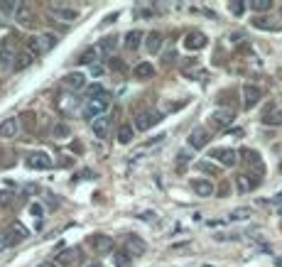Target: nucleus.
<instances>
[{"instance_id": "nucleus-1", "label": "nucleus", "mask_w": 282, "mask_h": 267, "mask_svg": "<svg viewBox=\"0 0 282 267\" xmlns=\"http://www.w3.org/2000/svg\"><path fill=\"white\" fill-rule=\"evenodd\" d=\"M52 47H56V34H52V32L37 34V37H30V39H27V52L32 56L47 54Z\"/></svg>"}, {"instance_id": "nucleus-2", "label": "nucleus", "mask_w": 282, "mask_h": 267, "mask_svg": "<svg viewBox=\"0 0 282 267\" xmlns=\"http://www.w3.org/2000/svg\"><path fill=\"white\" fill-rule=\"evenodd\" d=\"M236 120V113L231 111V108H216L211 115H209V125H211V130H226V128H231Z\"/></svg>"}, {"instance_id": "nucleus-3", "label": "nucleus", "mask_w": 282, "mask_h": 267, "mask_svg": "<svg viewBox=\"0 0 282 267\" xmlns=\"http://www.w3.org/2000/svg\"><path fill=\"white\" fill-rule=\"evenodd\" d=\"M15 42H17V34H5L3 42H0V67L8 69L15 61Z\"/></svg>"}, {"instance_id": "nucleus-4", "label": "nucleus", "mask_w": 282, "mask_h": 267, "mask_svg": "<svg viewBox=\"0 0 282 267\" xmlns=\"http://www.w3.org/2000/svg\"><path fill=\"white\" fill-rule=\"evenodd\" d=\"M108 103H111V96L108 98H93V100H86V106H84V118L86 120H96V118H101L103 111L108 108Z\"/></svg>"}, {"instance_id": "nucleus-5", "label": "nucleus", "mask_w": 282, "mask_h": 267, "mask_svg": "<svg viewBox=\"0 0 282 267\" xmlns=\"http://www.w3.org/2000/svg\"><path fill=\"white\" fill-rule=\"evenodd\" d=\"M159 120H162V113H159V111H140V113L135 115V122H133V128L143 133V130H150L152 125H157Z\"/></svg>"}, {"instance_id": "nucleus-6", "label": "nucleus", "mask_w": 282, "mask_h": 267, "mask_svg": "<svg viewBox=\"0 0 282 267\" xmlns=\"http://www.w3.org/2000/svg\"><path fill=\"white\" fill-rule=\"evenodd\" d=\"M89 245L96 255H108L113 250V238H108V235H103V233H96L89 238Z\"/></svg>"}, {"instance_id": "nucleus-7", "label": "nucleus", "mask_w": 282, "mask_h": 267, "mask_svg": "<svg viewBox=\"0 0 282 267\" xmlns=\"http://www.w3.org/2000/svg\"><path fill=\"white\" fill-rule=\"evenodd\" d=\"M211 159H218L224 167H236L238 152L231 147H216V150H211Z\"/></svg>"}, {"instance_id": "nucleus-8", "label": "nucleus", "mask_w": 282, "mask_h": 267, "mask_svg": "<svg viewBox=\"0 0 282 267\" xmlns=\"http://www.w3.org/2000/svg\"><path fill=\"white\" fill-rule=\"evenodd\" d=\"M49 12L54 15L56 20H62V23H74V20H79V10H76V8H69V5H49Z\"/></svg>"}, {"instance_id": "nucleus-9", "label": "nucleus", "mask_w": 282, "mask_h": 267, "mask_svg": "<svg viewBox=\"0 0 282 267\" xmlns=\"http://www.w3.org/2000/svg\"><path fill=\"white\" fill-rule=\"evenodd\" d=\"M260 98H263V91L258 89V86H253V84H246L243 86V108H255L260 103Z\"/></svg>"}, {"instance_id": "nucleus-10", "label": "nucleus", "mask_w": 282, "mask_h": 267, "mask_svg": "<svg viewBox=\"0 0 282 267\" xmlns=\"http://www.w3.org/2000/svg\"><path fill=\"white\" fill-rule=\"evenodd\" d=\"M145 250H147V245L143 238H137V235H128V240H125V253L130 257H140V255H145Z\"/></svg>"}, {"instance_id": "nucleus-11", "label": "nucleus", "mask_w": 282, "mask_h": 267, "mask_svg": "<svg viewBox=\"0 0 282 267\" xmlns=\"http://www.w3.org/2000/svg\"><path fill=\"white\" fill-rule=\"evenodd\" d=\"M189 147L192 150H202V147L209 145V130L206 128H194L192 133H189Z\"/></svg>"}, {"instance_id": "nucleus-12", "label": "nucleus", "mask_w": 282, "mask_h": 267, "mask_svg": "<svg viewBox=\"0 0 282 267\" xmlns=\"http://www.w3.org/2000/svg\"><path fill=\"white\" fill-rule=\"evenodd\" d=\"M240 157H246V165H248L258 177H263L265 174V165H263V159H260V155L258 152H253V150H243L240 152Z\"/></svg>"}, {"instance_id": "nucleus-13", "label": "nucleus", "mask_w": 282, "mask_h": 267, "mask_svg": "<svg viewBox=\"0 0 282 267\" xmlns=\"http://www.w3.org/2000/svg\"><path fill=\"white\" fill-rule=\"evenodd\" d=\"M25 238H27V228L20 225V223H12L10 228H8V233H5V243H8V245H17V243H23Z\"/></svg>"}, {"instance_id": "nucleus-14", "label": "nucleus", "mask_w": 282, "mask_h": 267, "mask_svg": "<svg viewBox=\"0 0 282 267\" xmlns=\"http://www.w3.org/2000/svg\"><path fill=\"white\" fill-rule=\"evenodd\" d=\"M15 23L23 25V27H32L34 25V12L27 3H20V8H17V12H15Z\"/></svg>"}, {"instance_id": "nucleus-15", "label": "nucleus", "mask_w": 282, "mask_h": 267, "mask_svg": "<svg viewBox=\"0 0 282 267\" xmlns=\"http://www.w3.org/2000/svg\"><path fill=\"white\" fill-rule=\"evenodd\" d=\"M206 34L204 32H189L187 37H184V47L189 49V52H199V49H204L206 47Z\"/></svg>"}, {"instance_id": "nucleus-16", "label": "nucleus", "mask_w": 282, "mask_h": 267, "mask_svg": "<svg viewBox=\"0 0 282 267\" xmlns=\"http://www.w3.org/2000/svg\"><path fill=\"white\" fill-rule=\"evenodd\" d=\"M253 27H255V30H263V32H280L282 30V25L277 23V20H272V17H263V15L253 17Z\"/></svg>"}, {"instance_id": "nucleus-17", "label": "nucleus", "mask_w": 282, "mask_h": 267, "mask_svg": "<svg viewBox=\"0 0 282 267\" xmlns=\"http://www.w3.org/2000/svg\"><path fill=\"white\" fill-rule=\"evenodd\" d=\"M27 167L30 169H52V159L45 152H34L27 157Z\"/></svg>"}, {"instance_id": "nucleus-18", "label": "nucleus", "mask_w": 282, "mask_h": 267, "mask_svg": "<svg viewBox=\"0 0 282 267\" xmlns=\"http://www.w3.org/2000/svg\"><path fill=\"white\" fill-rule=\"evenodd\" d=\"M258 187V179L250 177V174H238L236 177V189L240 191V194H248V191H253Z\"/></svg>"}, {"instance_id": "nucleus-19", "label": "nucleus", "mask_w": 282, "mask_h": 267, "mask_svg": "<svg viewBox=\"0 0 282 267\" xmlns=\"http://www.w3.org/2000/svg\"><path fill=\"white\" fill-rule=\"evenodd\" d=\"M62 84H64V89H69V91H81L84 89V74H79V71L67 74V76L62 78Z\"/></svg>"}, {"instance_id": "nucleus-20", "label": "nucleus", "mask_w": 282, "mask_h": 267, "mask_svg": "<svg viewBox=\"0 0 282 267\" xmlns=\"http://www.w3.org/2000/svg\"><path fill=\"white\" fill-rule=\"evenodd\" d=\"M108 125H111V118H106V115L96 118V120L91 122V128H93V135H96L98 140H106V135H108Z\"/></svg>"}, {"instance_id": "nucleus-21", "label": "nucleus", "mask_w": 282, "mask_h": 267, "mask_svg": "<svg viewBox=\"0 0 282 267\" xmlns=\"http://www.w3.org/2000/svg\"><path fill=\"white\" fill-rule=\"evenodd\" d=\"M265 125H282V106H270L263 115Z\"/></svg>"}, {"instance_id": "nucleus-22", "label": "nucleus", "mask_w": 282, "mask_h": 267, "mask_svg": "<svg viewBox=\"0 0 282 267\" xmlns=\"http://www.w3.org/2000/svg\"><path fill=\"white\" fill-rule=\"evenodd\" d=\"M145 49L150 54H159V49H162V34L159 32H150L145 37Z\"/></svg>"}, {"instance_id": "nucleus-23", "label": "nucleus", "mask_w": 282, "mask_h": 267, "mask_svg": "<svg viewBox=\"0 0 282 267\" xmlns=\"http://www.w3.org/2000/svg\"><path fill=\"white\" fill-rule=\"evenodd\" d=\"M17 130H20V122L15 118H8V120L0 122V137H15Z\"/></svg>"}, {"instance_id": "nucleus-24", "label": "nucleus", "mask_w": 282, "mask_h": 267, "mask_svg": "<svg viewBox=\"0 0 282 267\" xmlns=\"http://www.w3.org/2000/svg\"><path fill=\"white\" fill-rule=\"evenodd\" d=\"M34 61V56L27 52V49H23V52H17V56H15V61H12V69L15 71H23V69H27L30 64Z\"/></svg>"}, {"instance_id": "nucleus-25", "label": "nucleus", "mask_w": 282, "mask_h": 267, "mask_svg": "<svg viewBox=\"0 0 282 267\" xmlns=\"http://www.w3.org/2000/svg\"><path fill=\"white\" fill-rule=\"evenodd\" d=\"M192 189L196 191L199 196H211V194H214V184H211L209 179H194Z\"/></svg>"}, {"instance_id": "nucleus-26", "label": "nucleus", "mask_w": 282, "mask_h": 267, "mask_svg": "<svg viewBox=\"0 0 282 267\" xmlns=\"http://www.w3.org/2000/svg\"><path fill=\"white\" fill-rule=\"evenodd\" d=\"M133 76L135 78H152L155 76V67H152V61H140V64L133 69Z\"/></svg>"}, {"instance_id": "nucleus-27", "label": "nucleus", "mask_w": 282, "mask_h": 267, "mask_svg": "<svg viewBox=\"0 0 282 267\" xmlns=\"http://www.w3.org/2000/svg\"><path fill=\"white\" fill-rule=\"evenodd\" d=\"M133 135H135V128H133L130 122H123V125L118 128V142H120V145L133 142Z\"/></svg>"}, {"instance_id": "nucleus-28", "label": "nucleus", "mask_w": 282, "mask_h": 267, "mask_svg": "<svg viewBox=\"0 0 282 267\" xmlns=\"http://www.w3.org/2000/svg\"><path fill=\"white\" fill-rule=\"evenodd\" d=\"M115 47H118V37H115V34H113V37H103L101 45H98V52H101L103 56H111Z\"/></svg>"}, {"instance_id": "nucleus-29", "label": "nucleus", "mask_w": 282, "mask_h": 267, "mask_svg": "<svg viewBox=\"0 0 282 267\" xmlns=\"http://www.w3.org/2000/svg\"><path fill=\"white\" fill-rule=\"evenodd\" d=\"M140 39H143V32H140V30H133V32L125 34V47H128V49H137V47H140Z\"/></svg>"}, {"instance_id": "nucleus-30", "label": "nucleus", "mask_w": 282, "mask_h": 267, "mask_svg": "<svg viewBox=\"0 0 282 267\" xmlns=\"http://www.w3.org/2000/svg\"><path fill=\"white\" fill-rule=\"evenodd\" d=\"M248 8L253 12H268L272 8V0H250Z\"/></svg>"}, {"instance_id": "nucleus-31", "label": "nucleus", "mask_w": 282, "mask_h": 267, "mask_svg": "<svg viewBox=\"0 0 282 267\" xmlns=\"http://www.w3.org/2000/svg\"><path fill=\"white\" fill-rule=\"evenodd\" d=\"M196 169L204 172V174H211V177H218V174H221V169L216 167V165H211V162H196Z\"/></svg>"}, {"instance_id": "nucleus-32", "label": "nucleus", "mask_w": 282, "mask_h": 267, "mask_svg": "<svg viewBox=\"0 0 282 267\" xmlns=\"http://www.w3.org/2000/svg\"><path fill=\"white\" fill-rule=\"evenodd\" d=\"M253 216V209H248V206H243V209H236V211H231V221H246V218H250Z\"/></svg>"}, {"instance_id": "nucleus-33", "label": "nucleus", "mask_w": 282, "mask_h": 267, "mask_svg": "<svg viewBox=\"0 0 282 267\" xmlns=\"http://www.w3.org/2000/svg\"><path fill=\"white\" fill-rule=\"evenodd\" d=\"M98 54H101V52H98V47H96V49H93V47L86 49V52L81 54V64H93V61H98Z\"/></svg>"}, {"instance_id": "nucleus-34", "label": "nucleus", "mask_w": 282, "mask_h": 267, "mask_svg": "<svg viewBox=\"0 0 282 267\" xmlns=\"http://www.w3.org/2000/svg\"><path fill=\"white\" fill-rule=\"evenodd\" d=\"M17 8H20V3H12V0H3V3H0V12H3V15H12V17H15Z\"/></svg>"}, {"instance_id": "nucleus-35", "label": "nucleus", "mask_w": 282, "mask_h": 267, "mask_svg": "<svg viewBox=\"0 0 282 267\" xmlns=\"http://www.w3.org/2000/svg\"><path fill=\"white\" fill-rule=\"evenodd\" d=\"M113 262H115V267H130L133 265V257L128 255V253H115V255H113Z\"/></svg>"}, {"instance_id": "nucleus-36", "label": "nucleus", "mask_w": 282, "mask_h": 267, "mask_svg": "<svg viewBox=\"0 0 282 267\" xmlns=\"http://www.w3.org/2000/svg\"><path fill=\"white\" fill-rule=\"evenodd\" d=\"M79 260V250L74 248V250H67V253H62V257H59V262L62 265H71V262H76Z\"/></svg>"}, {"instance_id": "nucleus-37", "label": "nucleus", "mask_w": 282, "mask_h": 267, "mask_svg": "<svg viewBox=\"0 0 282 267\" xmlns=\"http://www.w3.org/2000/svg\"><path fill=\"white\" fill-rule=\"evenodd\" d=\"M93 98H108V91L103 89V86H98V84H93L89 89V100H93Z\"/></svg>"}, {"instance_id": "nucleus-38", "label": "nucleus", "mask_w": 282, "mask_h": 267, "mask_svg": "<svg viewBox=\"0 0 282 267\" xmlns=\"http://www.w3.org/2000/svg\"><path fill=\"white\" fill-rule=\"evenodd\" d=\"M69 135H71L69 125H64V122H56V125H54V137H56V140H67Z\"/></svg>"}, {"instance_id": "nucleus-39", "label": "nucleus", "mask_w": 282, "mask_h": 267, "mask_svg": "<svg viewBox=\"0 0 282 267\" xmlns=\"http://www.w3.org/2000/svg\"><path fill=\"white\" fill-rule=\"evenodd\" d=\"M228 10H231V15L240 17V15L246 12V3H243V0H233V3H228Z\"/></svg>"}, {"instance_id": "nucleus-40", "label": "nucleus", "mask_w": 282, "mask_h": 267, "mask_svg": "<svg viewBox=\"0 0 282 267\" xmlns=\"http://www.w3.org/2000/svg\"><path fill=\"white\" fill-rule=\"evenodd\" d=\"M108 61H111V71H120V74H123L125 71V64H123V59H108Z\"/></svg>"}, {"instance_id": "nucleus-41", "label": "nucleus", "mask_w": 282, "mask_h": 267, "mask_svg": "<svg viewBox=\"0 0 282 267\" xmlns=\"http://www.w3.org/2000/svg\"><path fill=\"white\" fill-rule=\"evenodd\" d=\"M187 162H189V152H179V155H177V165H179V167H184Z\"/></svg>"}, {"instance_id": "nucleus-42", "label": "nucleus", "mask_w": 282, "mask_h": 267, "mask_svg": "<svg viewBox=\"0 0 282 267\" xmlns=\"http://www.w3.org/2000/svg\"><path fill=\"white\" fill-rule=\"evenodd\" d=\"M30 213H32V216H42V206H39V203H32V206H30Z\"/></svg>"}, {"instance_id": "nucleus-43", "label": "nucleus", "mask_w": 282, "mask_h": 267, "mask_svg": "<svg viewBox=\"0 0 282 267\" xmlns=\"http://www.w3.org/2000/svg\"><path fill=\"white\" fill-rule=\"evenodd\" d=\"M10 203V194H0V206H8Z\"/></svg>"}, {"instance_id": "nucleus-44", "label": "nucleus", "mask_w": 282, "mask_h": 267, "mask_svg": "<svg viewBox=\"0 0 282 267\" xmlns=\"http://www.w3.org/2000/svg\"><path fill=\"white\" fill-rule=\"evenodd\" d=\"M174 49H172V52H167V54H165V64H172V61H174Z\"/></svg>"}, {"instance_id": "nucleus-45", "label": "nucleus", "mask_w": 282, "mask_h": 267, "mask_svg": "<svg viewBox=\"0 0 282 267\" xmlns=\"http://www.w3.org/2000/svg\"><path fill=\"white\" fill-rule=\"evenodd\" d=\"M152 218H155V213H150V211L140 213V221H152Z\"/></svg>"}, {"instance_id": "nucleus-46", "label": "nucleus", "mask_w": 282, "mask_h": 267, "mask_svg": "<svg viewBox=\"0 0 282 267\" xmlns=\"http://www.w3.org/2000/svg\"><path fill=\"white\" fill-rule=\"evenodd\" d=\"M91 74H93V76H101L103 69H101V67H91Z\"/></svg>"}, {"instance_id": "nucleus-47", "label": "nucleus", "mask_w": 282, "mask_h": 267, "mask_svg": "<svg viewBox=\"0 0 282 267\" xmlns=\"http://www.w3.org/2000/svg\"><path fill=\"white\" fill-rule=\"evenodd\" d=\"M37 267H54L52 262H42V265H37Z\"/></svg>"}, {"instance_id": "nucleus-48", "label": "nucleus", "mask_w": 282, "mask_h": 267, "mask_svg": "<svg viewBox=\"0 0 282 267\" xmlns=\"http://www.w3.org/2000/svg\"><path fill=\"white\" fill-rule=\"evenodd\" d=\"M275 265H277V267H282V257H277V260H275Z\"/></svg>"}, {"instance_id": "nucleus-49", "label": "nucleus", "mask_w": 282, "mask_h": 267, "mask_svg": "<svg viewBox=\"0 0 282 267\" xmlns=\"http://www.w3.org/2000/svg\"><path fill=\"white\" fill-rule=\"evenodd\" d=\"M89 267H101V265H98V262H96V265H89Z\"/></svg>"}]
</instances>
